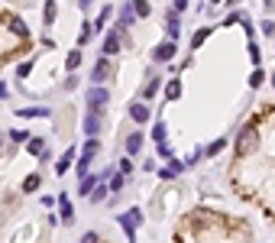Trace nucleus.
<instances>
[{
  "mask_svg": "<svg viewBox=\"0 0 275 243\" xmlns=\"http://www.w3.org/2000/svg\"><path fill=\"white\" fill-rule=\"evenodd\" d=\"M262 32H269V36L275 32V23H272V20H266V23H262Z\"/></svg>",
  "mask_w": 275,
  "mask_h": 243,
  "instance_id": "obj_38",
  "label": "nucleus"
},
{
  "mask_svg": "<svg viewBox=\"0 0 275 243\" xmlns=\"http://www.w3.org/2000/svg\"><path fill=\"white\" fill-rule=\"evenodd\" d=\"M252 146H256V130H252V126H243L240 136H236V149H240V152H249Z\"/></svg>",
  "mask_w": 275,
  "mask_h": 243,
  "instance_id": "obj_3",
  "label": "nucleus"
},
{
  "mask_svg": "<svg viewBox=\"0 0 275 243\" xmlns=\"http://www.w3.org/2000/svg\"><path fill=\"white\" fill-rule=\"evenodd\" d=\"M58 204H62V220H75V208H71L68 195H58Z\"/></svg>",
  "mask_w": 275,
  "mask_h": 243,
  "instance_id": "obj_12",
  "label": "nucleus"
},
{
  "mask_svg": "<svg viewBox=\"0 0 275 243\" xmlns=\"http://www.w3.org/2000/svg\"><path fill=\"white\" fill-rule=\"evenodd\" d=\"M142 220V214L136 211H126V214H120V224H123V230H126V237H130V240H133V230H136V224H139Z\"/></svg>",
  "mask_w": 275,
  "mask_h": 243,
  "instance_id": "obj_4",
  "label": "nucleus"
},
{
  "mask_svg": "<svg viewBox=\"0 0 275 243\" xmlns=\"http://www.w3.org/2000/svg\"><path fill=\"white\" fill-rule=\"evenodd\" d=\"M139 149H142V136H139V133H130V136H126V152H130V156H136Z\"/></svg>",
  "mask_w": 275,
  "mask_h": 243,
  "instance_id": "obj_11",
  "label": "nucleus"
},
{
  "mask_svg": "<svg viewBox=\"0 0 275 243\" xmlns=\"http://www.w3.org/2000/svg\"><path fill=\"white\" fill-rule=\"evenodd\" d=\"M223 146H227V140H214L211 146H207V156H217V152H220Z\"/></svg>",
  "mask_w": 275,
  "mask_h": 243,
  "instance_id": "obj_26",
  "label": "nucleus"
},
{
  "mask_svg": "<svg viewBox=\"0 0 275 243\" xmlns=\"http://www.w3.org/2000/svg\"><path fill=\"white\" fill-rule=\"evenodd\" d=\"M152 140H156V143L165 140V123H156V126H152Z\"/></svg>",
  "mask_w": 275,
  "mask_h": 243,
  "instance_id": "obj_28",
  "label": "nucleus"
},
{
  "mask_svg": "<svg viewBox=\"0 0 275 243\" xmlns=\"http://www.w3.org/2000/svg\"><path fill=\"white\" fill-rule=\"evenodd\" d=\"M10 136H13L16 143H29V133H26V130H13V133H10Z\"/></svg>",
  "mask_w": 275,
  "mask_h": 243,
  "instance_id": "obj_29",
  "label": "nucleus"
},
{
  "mask_svg": "<svg viewBox=\"0 0 275 243\" xmlns=\"http://www.w3.org/2000/svg\"><path fill=\"white\" fill-rule=\"evenodd\" d=\"M207 36H211V30H197V32H194V39H191V46H194V49H201V42H204Z\"/></svg>",
  "mask_w": 275,
  "mask_h": 243,
  "instance_id": "obj_20",
  "label": "nucleus"
},
{
  "mask_svg": "<svg viewBox=\"0 0 275 243\" xmlns=\"http://www.w3.org/2000/svg\"><path fill=\"white\" fill-rule=\"evenodd\" d=\"M87 39H91V26H81V36H78V42H87Z\"/></svg>",
  "mask_w": 275,
  "mask_h": 243,
  "instance_id": "obj_34",
  "label": "nucleus"
},
{
  "mask_svg": "<svg viewBox=\"0 0 275 243\" xmlns=\"http://www.w3.org/2000/svg\"><path fill=\"white\" fill-rule=\"evenodd\" d=\"M249 55H252V65H259V46H256V42L249 46Z\"/></svg>",
  "mask_w": 275,
  "mask_h": 243,
  "instance_id": "obj_36",
  "label": "nucleus"
},
{
  "mask_svg": "<svg viewBox=\"0 0 275 243\" xmlns=\"http://www.w3.org/2000/svg\"><path fill=\"white\" fill-rule=\"evenodd\" d=\"M178 32H181V23H178V16H175V10H172V13H168V36L178 39Z\"/></svg>",
  "mask_w": 275,
  "mask_h": 243,
  "instance_id": "obj_14",
  "label": "nucleus"
},
{
  "mask_svg": "<svg viewBox=\"0 0 275 243\" xmlns=\"http://www.w3.org/2000/svg\"><path fill=\"white\" fill-rule=\"evenodd\" d=\"M130 117H133L136 123H146V120H149V107H146V104H142V101L130 104Z\"/></svg>",
  "mask_w": 275,
  "mask_h": 243,
  "instance_id": "obj_9",
  "label": "nucleus"
},
{
  "mask_svg": "<svg viewBox=\"0 0 275 243\" xmlns=\"http://www.w3.org/2000/svg\"><path fill=\"white\" fill-rule=\"evenodd\" d=\"M71 159H75V149H68V152H65V156L58 159V165H55V172H58V175H65V172H68V165H71Z\"/></svg>",
  "mask_w": 275,
  "mask_h": 243,
  "instance_id": "obj_13",
  "label": "nucleus"
},
{
  "mask_svg": "<svg viewBox=\"0 0 275 243\" xmlns=\"http://www.w3.org/2000/svg\"><path fill=\"white\" fill-rule=\"evenodd\" d=\"M107 75H110V62H107V59H101V62L91 68V81H94V85H101Z\"/></svg>",
  "mask_w": 275,
  "mask_h": 243,
  "instance_id": "obj_8",
  "label": "nucleus"
},
{
  "mask_svg": "<svg viewBox=\"0 0 275 243\" xmlns=\"http://www.w3.org/2000/svg\"><path fill=\"white\" fill-rule=\"evenodd\" d=\"M159 85H162V81H159V78H152L149 85L142 88V101H149V97H152V94H156V91H159Z\"/></svg>",
  "mask_w": 275,
  "mask_h": 243,
  "instance_id": "obj_19",
  "label": "nucleus"
},
{
  "mask_svg": "<svg viewBox=\"0 0 275 243\" xmlns=\"http://www.w3.org/2000/svg\"><path fill=\"white\" fill-rule=\"evenodd\" d=\"M42 13H46V16H42L46 26H52L55 23V0H46V10H42Z\"/></svg>",
  "mask_w": 275,
  "mask_h": 243,
  "instance_id": "obj_18",
  "label": "nucleus"
},
{
  "mask_svg": "<svg viewBox=\"0 0 275 243\" xmlns=\"http://www.w3.org/2000/svg\"><path fill=\"white\" fill-rule=\"evenodd\" d=\"M97 130H101V110H91V114L84 117V133L97 136Z\"/></svg>",
  "mask_w": 275,
  "mask_h": 243,
  "instance_id": "obj_6",
  "label": "nucleus"
},
{
  "mask_svg": "<svg viewBox=\"0 0 275 243\" xmlns=\"http://www.w3.org/2000/svg\"><path fill=\"white\" fill-rule=\"evenodd\" d=\"M272 85H275V75H272Z\"/></svg>",
  "mask_w": 275,
  "mask_h": 243,
  "instance_id": "obj_42",
  "label": "nucleus"
},
{
  "mask_svg": "<svg viewBox=\"0 0 275 243\" xmlns=\"http://www.w3.org/2000/svg\"><path fill=\"white\" fill-rule=\"evenodd\" d=\"M20 117H49V107H26L20 110Z\"/></svg>",
  "mask_w": 275,
  "mask_h": 243,
  "instance_id": "obj_15",
  "label": "nucleus"
},
{
  "mask_svg": "<svg viewBox=\"0 0 275 243\" xmlns=\"http://www.w3.org/2000/svg\"><path fill=\"white\" fill-rule=\"evenodd\" d=\"M10 30H13V32H20V36L26 39V23H23V20H16V16H13V20H10Z\"/></svg>",
  "mask_w": 275,
  "mask_h": 243,
  "instance_id": "obj_21",
  "label": "nucleus"
},
{
  "mask_svg": "<svg viewBox=\"0 0 275 243\" xmlns=\"http://www.w3.org/2000/svg\"><path fill=\"white\" fill-rule=\"evenodd\" d=\"M262 78H266V75H262V71H259V68L252 71V88H259V85H262Z\"/></svg>",
  "mask_w": 275,
  "mask_h": 243,
  "instance_id": "obj_35",
  "label": "nucleus"
},
{
  "mask_svg": "<svg viewBox=\"0 0 275 243\" xmlns=\"http://www.w3.org/2000/svg\"><path fill=\"white\" fill-rule=\"evenodd\" d=\"M39 188V175H29V179L23 182V191H36Z\"/></svg>",
  "mask_w": 275,
  "mask_h": 243,
  "instance_id": "obj_25",
  "label": "nucleus"
},
{
  "mask_svg": "<svg viewBox=\"0 0 275 243\" xmlns=\"http://www.w3.org/2000/svg\"><path fill=\"white\" fill-rule=\"evenodd\" d=\"M178 94H181V85H178V78H175V81H168V85H165V97H168V101H175Z\"/></svg>",
  "mask_w": 275,
  "mask_h": 243,
  "instance_id": "obj_16",
  "label": "nucleus"
},
{
  "mask_svg": "<svg viewBox=\"0 0 275 243\" xmlns=\"http://www.w3.org/2000/svg\"><path fill=\"white\" fill-rule=\"evenodd\" d=\"M185 7H188V0H172V10H175V13H181Z\"/></svg>",
  "mask_w": 275,
  "mask_h": 243,
  "instance_id": "obj_37",
  "label": "nucleus"
},
{
  "mask_svg": "<svg viewBox=\"0 0 275 243\" xmlns=\"http://www.w3.org/2000/svg\"><path fill=\"white\" fill-rule=\"evenodd\" d=\"M91 188H94V175H81V195H87Z\"/></svg>",
  "mask_w": 275,
  "mask_h": 243,
  "instance_id": "obj_23",
  "label": "nucleus"
},
{
  "mask_svg": "<svg viewBox=\"0 0 275 243\" xmlns=\"http://www.w3.org/2000/svg\"><path fill=\"white\" fill-rule=\"evenodd\" d=\"M107 101H110V94L104 91L101 85H94L91 91H87V107H91V110H104V107H107Z\"/></svg>",
  "mask_w": 275,
  "mask_h": 243,
  "instance_id": "obj_1",
  "label": "nucleus"
},
{
  "mask_svg": "<svg viewBox=\"0 0 275 243\" xmlns=\"http://www.w3.org/2000/svg\"><path fill=\"white\" fill-rule=\"evenodd\" d=\"M78 7H81V10H87V7H91V0H78Z\"/></svg>",
  "mask_w": 275,
  "mask_h": 243,
  "instance_id": "obj_40",
  "label": "nucleus"
},
{
  "mask_svg": "<svg viewBox=\"0 0 275 243\" xmlns=\"http://www.w3.org/2000/svg\"><path fill=\"white\" fill-rule=\"evenodd\" d=\"M133 7L139 16H149V0H133Z\"/></svg>",
  "mask_w": 275,
  "mask_h": 243,
  "instance_id": "obj_24",
  "label": "nucleus"
},
{
  "mask_svg": "<svg viewBox=\"0 0 275 243\" xmlns=\"http://www.w3.org/2000/svg\"><path fill=\"white\" fill-rule=\"evenodd\" d=\"M29 152H32V156H46L49 146H46L42 140H29Z\"/></svg>",
  "mask_w": 275,
  "mask_h": 243,
  "instance_id": "obj_17",
  "label": "nucleus"
},
{
  "mask_svg": "<svg viewBox=\"0 0 275 243\" xmlns=\"http://www.w3.org/2000/svg\"><path fill=\"white\" fill-rule=\"evenodd\" d=\"M120 36H123V30H110L107 36H104V55H117L120 52V46H123V42H120Z\"/></svg>",
  "mask_w": 275,
  "mask_h": 243,
  "instance_id": "obj_2",
  "label": "nucleus"
},
{
  "mask_svg": "<svg viewBox=\"0 0 275 243\" xmlns=\"http://www.w3.org/2000/svg\"><path fill=\"white\" fill-rule=\"evenodd\" d=\"M152 59H156V62H168V59H175V42H162V46H156Z\"/></svg>",
  "mask_w": 275,
  "mask_h": 243,
  "instance_id": "obj_7",
  "label": "nucleus"
},
{
  "mask_svg": "<svg viewBox=\"0 0 275 243\" xmlns=\"http://www.w3.org/2000/svg\"><path fill=\"white\" fill-rule=\"evenodd\" d=\"M81 243H97V234H84V237H81Z\"/></svg>",
  "mask_w": 275,
  "mask_h": 243,
  "instance_id": "obj_39",
  "label": "nucleus"
},
{
  "mask_svg": "<svg viewBox=\"0 0 275 243\" xmlns=\"http://www.w3.org/2000/svg\"><path fill=\"white\" fill-rule=\"evenodd\" d=\"M136 16H139V13H136V7H133V0H130V3H123V10H120V30H126V26H133V20H136Z\"/></svg>",
  "mask_w": 275,
  "mask_h": 243,
  "instance_id": "obj_5",
  "label": "nucleus"
},
{
  "mask_svg": "<svg viewBox=\"0 0 275 243\" xmlns=\"http://www.w3.org/2000/svg\"><path fill=\"white\" fill-rule=\"evenodd\" d=\"M78 65H81V52H71L68 55V68H78Z\"/></svg>",
  "mask_w": 275,
  "mask_h": 243,
  "instance_id": "obj_32",
  "label": "nucleus"
},
{
  "mask_svg": "<svg viewBox=\"0 0 275 243\" xmlns=\"http://www.w3.org/2000/svg\"><path fill=\"white\" fill-rule=\"evenodd\" d=\"M123 179H126V175H123V172H117V175H113V182H110V188H113V191L123 188Z\"/></svg>",
  "mask_w": 275,
  "mask_h": 243,
  "instance_id": "obj_31",
  "label": "nucleus"
},
{
  "mask_svg": "<svg viewBox=\"0 0 275 243\" xmlns=\"http://www.w3.org/2000/svg\"><path fill=\"white\" fill-rule=\"evenodd\" d=\"M29 68H32V62H23L20 68H16V75H20V78H26V75H29Z\"/></svg>",
  "mask_w": 275,
  "mask_h": 243,
  "instance_id": "obj_33",
  "label": "nucleus"
},
{
  "mask_svg": "<svg viewBox=\"0 0 275 243\" xmlns=\"http://www.w3.org/2000/svg\"><path fill=\"white\" fill-rule=\"evenodd\" d=\"M211 3H220V0H211Z\"/></svg>",
  "mask_w": 275,
  "mask_h": 243,
  "instance_id": "obj_41",
  "label": "nucleus"
},
{
  "mask_svg": "<svg viewBox=\"0 0 275 243\" xmlns=\"http://www.w3.org/2000/svg\"><path fill=\"white\" fill-rule=\"evenodd\" d=\"M181 169H185V162H181V159H168V165H165V169H162L159 175H162V179H175V175H178Z\"/></svg>",
  "mask_w": 275,
  "mask_h": 243,
  "instance_id": "obj_10",
  "label": "nucleus"
},
{
  "mask_svg": "<svg viewBox=\"0 0 275 243\" xmlns=\"http://www.w3.org/2000/svg\"><path fill=\"white\" fill-rule=\"evenodd\" d=\"M104 198H107V185H97V188L91 191V201L97 204V201H104Z\"/></svg>",
  "mask_w": 275,
  "mask_h": 243,
  "instance_id": "obj_22",
  "label": "nucleus"
},
{
  "mask_svg": "<svg viewBox=\"0 0 275 243\" xmlns=\"http://www.w3.org/2000/svg\"><path fill=\"white\" fill-rule=\"evenodd\" d=\"M110 13H113V7H104V10H101V16H97V32L104 30V23H107V16H110Z\"/></svg>",
  "mask_w": 275,
  "mask_h": 243,
  "instance_id": "obj_27",
  "label": "nucleus"
},
{
  "mask_svg": "<svg viewBox=\"0 0 275 243\" xmlns=\"http://www.w3.org/2000/svg\"><path fill=\"white\" fill-rule=\"evenodd\" d=\"M159 156H165V159H172V146H168V143H159Z\"/></svg>",
  "mask_w": 275,
  "mask_h": 243,
  "instance_id": "obj_30",
  "label": "nucleus"
}]
</instances>
